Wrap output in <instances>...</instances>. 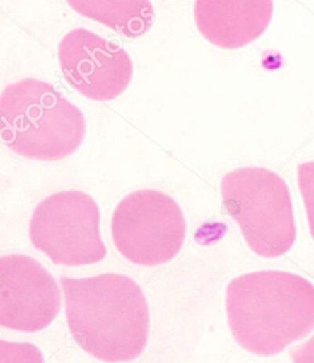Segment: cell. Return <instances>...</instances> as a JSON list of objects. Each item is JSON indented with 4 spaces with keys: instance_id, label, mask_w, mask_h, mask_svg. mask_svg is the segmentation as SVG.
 I'll list each match as a JSON object with an SVG mask.
<instances>
[{
    "instance_id": "cell-1",
    "label": "cell",
    "mask_w": 314,
    "mask_h": 363,
    "mask_svg": "<svg viewBox=\"0 0 314 363\" xmlns=\"http://www.w3.org/2000/svg\"><path fill=\"white\" fill-rule=\"evenodd\" d=\"M70 333L81 349L103 362H129L148 345L150 313L143 289L118 274L60 277Z\"/></svg>"
},
{
    "instance_id": "cell-2",
    "label": "cell",
    "mask_w": 314,
    "mask_h": 363,
    "mask_svg": "<svg viewBox=\"0 0 314 363\" xmlns=\"http://www.w3.org/2000/svg\"><path fill=\"white\" fill-rule=\"evenodd\" d=\"M228 325L250 354L272 357L314 330V286L286 271H257L227 286Z\"/></svg>"
},
{
    "instance_id": "cell-3",
    "label": "cell",
    "mask_w": 314,
    "mask_h": 363,
    "mask_svg": "<svg viewBox=\"0 0 314 363\" xmlns=\"http://www.w3.org/2000/svg\"><path fill=\"white\" fill-rule=\"evenodd\" d=\"M1 138L23 158L58 162L74 154L86 135L83 112L42 80H20L0 96Z\"/></svg>"
},
{
    "instance_id": "cell-4",
    "label": "cell",
    "mask_w": 314,
    "mask_h": 363,
    "mask_svg": "<svg viewBox=\"0 0 314 363\" xmlns=\"http://www.w3.org/2000/svg\"><path fill=\"white\" fill-rule=\"evenodd\" d=\"M221 196L252 252L267 259L290 252L296 242L295 216L282 177L268 169H236L222 177Z\"/></svg>"
},
{
    "instance_id": "cell-5",
    "label": "cell",
    "mask_w": 314,
    "mask_h": 363,
    "mask_svg": "<svg viewBox=\"0 0 314 363\" xmlns=\"http://www.w3.org/2000/svg\"><path fill=\"white\" fill-rule=\"evenodd\" d=\"M117 250L139 266H158L177 257L185 239V216L172 197L156 190L132 192L112 217Z\"/></svg>"
},
{
    "instance_id": "cell-6",
    "label": "cell",
    "mask_w": 314,
    "mask_h": 363,
    "mask_svg": "<svg viewBox=\"0 0 314 363\" xmlns=\"http://www.w3.org/2000/svg\"><path fill=\"white\" fill-rule=\"evenodd\" d=\"M100 219V208L91 196L57 192L33 211L28 235L33 247L56 265H93L107 255Z\"/></svg>"
},
{
    "instance_id": "cell-7",
    "label": "cell",
    "mask_w": 314,
    "mask_h": 363,
    "mask_svg": "<svg viewBox=\"0 0 314 363\" xmlns=\"http://www.w3.org/2000/svg\"><path fill=\"white\" fill-rule=\"evenodd\" d=\"M58 58L70 86L93 101L115 100L133 79L129 55L85 28H75L65 35L58 47Z\"/></svg>"
},
{
    "instance_id": "cell-8",
    "label": "cell",
    "mask_w": 314,
    "mask_h": 363,
    "mask_svg": "<svg viewBox=\"0 0 314 363\" xmlns=\"http://www.w3.org/2000/svg\"><path fill=\"white\" fill-rule=\"evenodd\" d=\"M59 311V287L37 260L19 254L0 259V325L37 333L51 325Z\"/></svg>"
},
{
    "instance_id": "cell-9",
    "label": "cell",
    "mask_w": 314,
    "mask_h": 363,
    "mask_svg": "<svg viewBox=\"0 0 314 363\" xmlns=\"http://www.w3.org/2000/svg\"><path fill=\"white\" fill-rule=\"evenodd\" d=\"M273 10V0H195L194 18L209 43L237 50L265 33Z\"/></svg>"
},
{
    "instance_id": "cell-10",
    "label": "cell",
    "mask_w": 314,
    "mask_h": 363,
    "mask_svg": "<svg viewBox=\"0 0 314 363\" xmlns=\"http://www.w3.org/2000/svg\"><path fill=\"white\" fill-rule=\"evenodd\" d=\"M71 9L125 38H139L148 33L155 20L150 0H66Z\"/></svg>"
},
{
    "instance_id": "cell-11",
    "label": "cell",
    "mask_w": 314,
    "mask_h": 363,
    "mask_svg": "<svg viewBox=\"0 0 314 363\" xmlns=\"http://www.w3.org/2000/svg\"><path fill=\"white\" fill-rule=\"evenodd\" d=\"M297 177L301 195L305 203L310 234L314 239V162L298 165Z\"/></svg>"
},
{
    "instance_id": "cell-12",
    "label": "cell",
    "mask_w": 314,
    "mask_h": 363,
    "mask_svg": "<svg viewBox=\"0 0 314 363\" xmlns=\"http://www.w3.org/2000/svg\"><path fill=\"white\" fill-rule=\"evenodd\" d=\"M292 363H314V335L292 350Z\"/></svg>"
}]
</instances>
